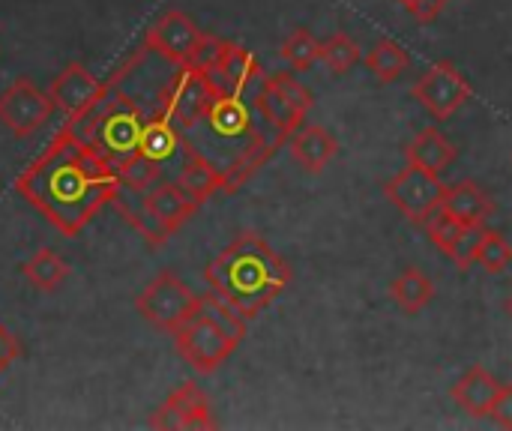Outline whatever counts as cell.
Instances as JSON below:
<instances>
[{
    "label": "cell",
    "instance_id": "cell-1",
    "mask_svg": "<svg viewBox=\"0 0 512 431\" xmlns=\"http://www.w3.org/2000/svg\"><path fill=\"white\" fill-rule=\"evenodd\" d=\"M117 189V168L99 156L72 123H66L15 180V192L66 237H78L90 219L114 201Z\"/></svg>",
    "mask_w": 512,
    "mask_h": 431
},
{
    "label": "cell",
    "instance_id": "cell-2",
    "mask_svg": "<svg viewBox=\"0 0 512 431\" xmlns=\"http://www.w3.org/2000/svg\"><path fill=\"white\" fill-rule=\"evenodd\" d=\"M204 279L216 297L252 321L288 288L291 267L261 234H240L207 264Z\"/></svg>",
    "mask_w": 512,
    "mask_h": 431
},
{
    "label": "cell",
    "instance_id": "cell-3",
    "mask_svg": "<svg viewBox=\"0 0 512 431\" xmlns=\"http://www.w3.org/2000/svg\"><path fill=\"white\" fill-rule=\"evenodd\" d=\"M147 117L150 114H144L141 105L129 93H123L120 87L108 81V93L102 96V102L72 126L84 135V141L99 156H105L117 168L138 150Z\"/></svg>",
    "mask_w": 512,
    "mask_h": 431
},
{
    "label": "cell",
    "instance_id": "cell-4",
    "mask_svg": "<svg viewBox=\"0 0 512 431\" xmlns=\"http://www.w3.org/2000/svg\"><path fill=\"white\" fill-rule=\"evenodd\" d=\"M240 336L231 333L204 303L198 306V312L174 330V348L183 357V363H189L198 375H213L219 366H225L231 360V354L240 348Z\"/></svg>",
    "mask_w": 512,
    "mask_h": 431
},
{
    "label": "cell",
    "instance_id": "cell-5",
    "mask_svg": "<svg viewBox=\"0 0 512 431\" xmlns=\"http://www.w3.org/2000/svg\"><path fill=\"white\" fill-rule=\"evenodd\" d=\"M198 306H201V294H195L174 273H159L135 297L138 315L147 324H153L156 330H165V333H174L177 327H183L198 312Z\"/></svg>",
    "mask_w": 512,
    "mask_h": 431
},
{
    "label": "cell",
    "instance_id": "cell-6",
    "mask_svg": "<svg viewBox=\"0 0 512 431\" xmlns=\"http://www.w3.org/2000/svg\"><path fill=\"white\" fill-rule=\"evenodd\" d=\"M213 96H216V87L210 84L207 72L186 63V66H177V72L165 84V90L159 96V111L174 126H180L183 135H186L201 123V117L207 114Z\"/></svg>",
    "mask_w": 512,
    "mask_h": 431
},
{
    "label": "cell",
    "instance_id": "cell-7",
    "mask_svg": "<svg viewBox=\"0 0 512 431\" xmlns=\"http://www.w3.org/2000/svg\"><path fill=\"white\" fill-rule=\"evenodd\" d=\"M411 96L435 117V120H447L453 117L468 99H471V84L462 75V69L450 60H438L432 63L411 87Z\"/></svg>",
    "mask_w": 512,
    "mask_h": 431
},
{
    "label": "cell",
    "instance_id": "cell-8",
    "mask_svg": "<svg viewBox=\"0 0 512 431\" xmlns=\"http://www.w3.org/2000/svg\"><path fill=\"white\" fill-rule=\"evenodd\" d=\"M384 195L405 219L423 225V219L444 204L447 186L441 183L438 174L408 165L405 171H399L393 180L384 183Z\"/></svg>",
    "mask_w": 512,
    "mask_h": 431
},
{
    "label": "cell",
    "instance_id": "cell-9",
    "mask_svg": "<svg viewBox=\"0 0 512 431\" xmlns=\"http://www.w3.org/2000/svg\"><path fill=\"white\" fill-rule=\"evenodd\" d=\"M51 114H54L51 93L39 90L30 78H18L0 93V123L15 138L36 135L51 120Z\"/></svg>",
    "mask_w": 512,
    "mask_h": 431
},
{
    "label": "cell",
    "instance_id": "cell-10",
    "mask_svg": "<svg viewBox=\"0 0 512 431\" xmlns=\"http://www.w3.org/2000/svg\"><path fill=\"white\" fill-rule=\"evenodd\" d=\"M204 30L180 9H168L162 12L144 33V48L159 54L162 60L174 63V66H186L201 42Z\"/></svg>",
    "mask_w": 512,
    "mask_h": 431
},
{
    "label": "cell",
    "instance_id": "cell-11",
    "mask_svg": "<svg viewBox=\"0 0 512 431\" xmlns=\"http://www.w3.org/2000/svg\"><path fill=\"white\" fill-rule=\"evenodd\" d=\"M54 108L66 114L69 123H78L81 117H87L102 96L108 93V81H99L84 63H69L48 87Z\"/></svg>",
    "mask_w": 512,
    "mask_h": 431
},
{
    "label": "cell",
    "instance_id": "cell-12",
    "mask_svg": "<svg viewBox=\"0 0 512 431\" xmlns=\"http://www.w3.org/2000/svg\"><path fill=\"white\" fill-rule=\"evenodd\" d=\"M210 84L216 87V93H240V96H255L258 87L264 84L267 72L261 69V63L255 60V54L237 42L225 39L222 57L216 66L207 69Z\"/></svg>",
    "mask_w": 512,
    "mask_h": 431
},
{
    "label": "cell",
    "instance_id": "cell-13",
    "mask_svg": "<svg viewBox=\"0 0 512 431\" xmlns=\"http://www.w3.org/2000/svg\"><path fill=\"white\" fill-rule=\"evenodd\" d=\"M150 429H216L213 408L198 384H180L159 411L150 417Z\"/></svg>",
    "mask_w": 512,
    "mask_h": 431
},
{
    "label": "cell",
    "instance_id": "cell-14",
    "mask_svg": "<svg viewBox=\"0 0 512 431\" xmlns=\"http://www.w3.org/2000/svg\"><path fill=\"white\" fill-rule=\"evenodd\" d=\"M183 150H186V135L180 126H174L162 111L150 114L147 123H144V132H141V141H138V150L135 156H141L147 165H153L156 171H162L165 177V168L183 162ZM180 168V165H177Z\"/></svg>",
    "mask_w": 512,
    "mask_h": 431
},
{
    "label": "cell",
    "instance_id": "cell-15",
    "mask_svg": "<svg viewBox=\"0 0 512 431\" xmlns=\"http://www.w3.org/2000/svg\"><path fill=\"white\" fill-rule=\"evenodd\" d=\"M177 183H180L198 204H204L207 198H213V195H219V192L231 195V192H228L225 171H222L216 162H210V159H207L195 144H189V141H186V150H183V162H180V168H177Z\"/></svg>",
    "mask_w": 512,
    "mask_h": 431
},
{
    "label": "cell",
    "instance_id": "cell-16",
    "mask_svg": "<svg viewBox=\"0 0 512 431\" xmlns=\"http://www.w3.org/2000/svg\"><path fill=\"white\" fill-rule=\"evenodd\" d=\"M501 387L504 384L489 369L474 366L456 381V387L450 390V399L468 417H492V408H495V399H498Z\"/></svg>",
    "mask_w": 512,
    "mask_h": 431
},
{
    "label": "cell",
    "instance_id": "cell-17",
    "mask_svg": "<svg viewBox=\"0 0 512 431\" xmlns=\"http://www.w3.org/2000/svg\"><path fill=\"white\" fill-rule=\"evenodd\" d=\"M288 147H291V156L294 162L309 171V174H321L339 153V141L336 135L327 129V126H318V123H309V126H300L291 138H288Z\"/></svg>",
    "mask_w": 512,
    "mask_h": 431
},
{
    "label": "cell",
    "instance_id": "cell-18",
    "mask_svg": "<svg viewBox=\"0 0 512 431\" xmlns=\"http://www.w3.org/2000/svg\"><path fill=\"white\" fill-rule=\"evenodd\" d=\"M144 201H147V207L153 210V216L174 234V231H180L192 216H195V210L201 207L177 180L171 183V180H159L156 186H150L147 192H144Z\"/></svg>",
    "mask_w": 512,
    "mask_h": 431
},
{
    "label": "cell",
    "instance_id": "cell-19",
    "mask_svg": "<svg viewBox=\"0 0 512 431\" xmlns=\"http://www.w3.org/2000/svg\"><path fill=\"white\" fill-rule=\"evenodd\" d=\"M441 207L447 213H453L462 225H486L495 216V201L474 180H459V183L447 186Z\"/></svg>",
    "mask_w": 512,
    "mask_h": 431
},
{
    "label": "cell",
    "instance_id": "cell-20",
    "mask_svg": "<svg viewBox=\"0 0 512 431\" xmlns=\"http://www.w3.org/2000/svg\"><path fill=\"white\" fill-rule=\"evenodd\" d=\"M117 210H120V216L147 240V246L150 249H159L168 237H171V231L153 216V210L147 207V201H144V192H138V189H129V186H123L120 183V189H117V195H114V201H111Z\"/></svg>",
    "mask_w": 512,
    "mask_h": 431
},
{
    "label": "cell",
    "instance_id": "cell-21",
    "mask_svg": "<svg viewBox=\"0 0 512 431\" xmlns=\"http://www.w3.org/2000/svg\"><path fill=\"white\" fill-rule=\"evenodd\" d=\"M405 159H408V165H417V168L441 177L456 162V147L438 126H429L405 147Z\"/></svg>",
    "mask_w": 512,
    "mask_h": 431
},
{
    "label": "cell",
    "instance_id": "cell-22",
    "mask_svg": "<svg viewBox=\"0 0 512 431\" xmlns=\"http://www.w3.org/2000/svg\"><path fill=\"white\" fill-rule=\"evenodd\" d=\"M390 297H393V303H396L405 315H420V312L432 303L435 285H432V279H429L423 270L405 267V270L390 282Z\"/></svg>",
    "mask_w": 512,
    "mask_h": 431
},
{
    "label": "cell",
    "instance_id": "cell-23",
    "mask_svg": "<svg viewBox=\"0 0 512 431\" xmlns=\"http://www.w3.org/2000/svg\"><path fill=\"white\" fill-rule=\"evenodd\" d=\"M21 276L36 288V291H57L63 285V279L69 276V264L54 252V249H39L33 258H27L21 264Z\"/></svg>",
    "mask_w": 512,
    "mask_h": 431
},
{
    "label": "cell",
    "instance_id": "cell-24",
    "mask_svg": "<svg viewBox=\"0 0 512 431\" xmlns=\"http://www.w3.org/2000/svg\"><path fill=\"white\" fill-rule=\"evenodd\" d=\"M408 66H411L408 51H405L399 42H393V39H378V42L369 48V54H366V69H369L381 84H390V81L402 78Z\"/></svg>",
    "mask_w": 512,
    "mask_h": 431
},
{
    "label": "cell",
    "instance_id": "cell-25",
    "mask_svg": "<svg viewBox=\"0 0 512 431\" xmlns=\"http://www.w3.org/2000/svg\"><path fill=\"white\" fill-rule=\"evenodd\" d=\"M279 54H282V60L294 72H309L321 60V42L306 27H297V30L288 33V39L282 42Z\"/></svg>",
    "mask_w": 512,
    "mask_h": 431
},
{
    "label": "cell",
    "instance_id": "cell-26",
    "mask_svg": "<svg viewBox=\"0 0 512 431\" xmlns=\"http://www.w3.org/2000/svg\"><path fill=\"white\" fill-rule=\"evenodd\" d=\"M321 60L327 63V69L333 75H348L360 60H363V48L357 45L354 36L348 33H333L327 42H321Z\"/></svg>",
    "mask_w": 512,
    "mask_h": 431
},
{
    "label": "cell",
    "instance_id": "cell-27",
    "mask_svg": "<svg viewBox=\"0 0 512 431\" xmlns=\"http://www.w3.org/2000/svg\"><path fill=\"white\" fill-rule=\"evenodd\" d=\"M462 228H465V225H462L453 213H447L444 207L432 210V213L423 219V231H426V237H429V240H432V246H435L438 252H444V255H450V252H453V246H456V240H459Z\"/></svg>",
    "mask_w": 512,
    "mask_h": 431
},
{
    "label": "cell",
    "instance_id": "cell-28",
    "mask_svg": "<svg viewBox=\"0 0 512 431\" xmlns=\"http://www.w3.org/2000/svg\"><path fill=\"white\" fill-rule=\"evenodd\" d=\"M512 264V243L501 234L486 228V237L480 243V255H477V267H483L489 276H501Z\"/></svg>",
    "mask_w": 512,
    "mask_h": 431
},
{
    "label": "cell",
    "instance_id": "cell-29",
    "mask_svg": "<svg viewBox=\"0 0 512 431\" xmlns=\"http://www.w3.org/2000/svg\"><path fill=\"white\" fill-rule=\"evenodd\" d=\"M267 81L279 90V96L291 105V108H297L303 117L309 114V108L315 105V96H312V90L297 78V75H291V72H273V75H267Z\"/></svg>",
    "mask_w": 512,
    "mask_h": 431
},
{
    "label": "cell",
    "instance_id": "cell-30",
    "mask_svg": "<svg viewBox=\"0 0 512 431\" xmlns=\"http://www.w3.org/2000/svg\"><path fill=\"white\" fill-rule=\"evenodd\" d=\"M486 237V225H465L453 252L447 255L462 273H468L471 267H477V255H480V243Z\"/></svg>",
    "mask_w": 512,
    "mask_h": 431
},
{
    "label": "cell",
    "instance_id": "cell-31",
    "mask_svg": "<svg viewBox=\"0 0 512 431\" xmlns=\"http://www.w3.org/2000/svg\"><path fill=\"white\" fill-rule=\"evenodd\" d=\"M399 3L408 9L411 18H417L420 24H429V21H435V18L444 12V6H447L450 0H399Z\"/></svg>",
    "mask_w": 512,
    "mask_h": 431
},
{
    "label": "cell",
    "instance_id": "cell-32",
    "mask_svg": "<svg viewBox=\"0 0 512 431\" xmlns=\"http://www.w3.org/2000/svg\"><path fill=\"white\" fill-rule=\"evenodd\" d=\"M18 357H24V348H21V342L0 324V375L18 360Z\"/></svg>",
    "mask_w": 512,
    "mask_h": 431
},
{
    "label": "cell",
    "instance_id": "cell-33",
    "mask_svg": "<svg viewBox=\"0 0 512 431\" xmlns=\"http://www.w3.org/2000/svg\"><path fill=\"white\" fill-rule=\"evenodd\" d=\"M492 420L501 426V429L512 431V384H504L498 399H495V408H492Z\"/></svg>",
    "mask_w": 512,
    "mask_h": 431
},
{
    "label": "cell",
    "instance_id": "cell-34",
    "mask_svg": "<svg viewBox=\"0 0 512 431\" xmlns=\"http://www.w3.org/2000/svg\"><path fill=\"white\" fill-rule=\"evenodd\" d=\"M507 315H510V318H512V297H510V300H507Z\"/></svg>",
    "mask_w": 512,
    "mask_h": 431
}]
</instances>
